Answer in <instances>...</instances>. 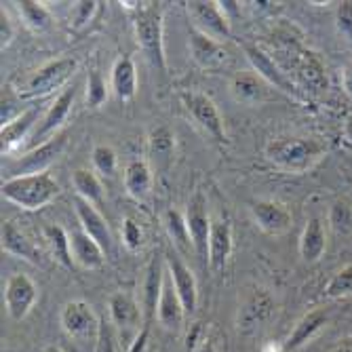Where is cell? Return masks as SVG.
I'll return each mask as SVG.
<instances>
[{"instance_id": "c3c4849f", "label": "cell", "mask_w": 352, "mask_h": 352, "mask_svg": "<svg viewBox=\"0 0 352 352\" xmlns=\"http://www.w3.org/2000/svg\"><path fill=\"white\" fill-rule=\"evenodd\" d=\"M197 352H217V348H215V342H213L209 336H205V340L201 342V346L197 348Z\"/></svg>"}, {"instance_id": "836d02e7", "label": "cell", "mask_w": 352, "mask_h": 352, "mask_svg": "<svg viewBox=\"0 0 352 352\" xmlns=\"http://www.w3.org/2000/svg\"><path fill=\"white\" fill-rule=\"evenodd\" d=\"M19 15L25 28L36 32V34L47 32L53 25V15L49 13V9L43 7L41 3H34V0H23V3H19Z\"/></svg>"}, {"instance_id": "44dd1931", "label": "cell", "mask_w": 352, "mask_h": 352, "mask_svg": "<svg viewBox=\"0 0 352 352\" xmlns=\"http://www.w3.org/2000/svg\"><path fill=\"white\" fill-rule=\"evenodd\" d=\"M74 209H76V215H78V221H80V230H85L93 241H98L100 247L106 251V255L110 253L112 249V234H110V228L104 219V215L98 211V207L82 201L76 197L74 201Z\"/></svg>"}, {"instance_id": "ee69618b", "label": "cell", "mask_w": 352, "mask_h": 352, "mask_svg": "<svg viewBox=\"0 0 352 352\" xmlns=\"http://www.w3.org/2000/svg\"><path fill=\"white\" fill-rule=\"evenodd\" d=\"M205 329H203V323H192L188 333H186V350L188 352H197V348L201 346V342L205 340Z\"/></svg>"}, {"instance_id": "60d3db41", "label": "cell", "mask_w": 352, "mask_h": 352, "mask_svg": "<svg viewBox=\"0 0 352 352\" xmlns=\"http://www.w3.org/2000/svg\"><path fill=\"white\" fill-rule=\"evenodd\" d=\"M336 28L340 36L352 43V3H342L336 11Z\"/></svg>"}, {"instance_id": "52a82bcc", "label": "cell", "mask_w": 352, "mask_h": 352, "mask_svg": "<svg viewBox=\"0 0 352 352\" xmlns=\"http://www.w3.org/2000/svg\"><path fill=\"white\" fill-rule=\"evenodd\" d=\"M186 223H188V232L192 239V247H195L197 258L207 264L209 262V236H211V226L213 219L209 217L207 211V199L203 192H197L186 205Z\"/></svg>"}, {"instance_id": "7a4b0ae2", "label": "cell", "mask_w": 352, "mask_h": 352, "mask_svg": "<svg viewBox=\"0 0 352 352\" xmlns=\"http://www.w3.org/2000/svg\"><path fill=\"white\" fill-rule=\"evenodd\" d=\"M135 41L148 59V63L161 74L167 72V57L163 43V5L161 3H142L133 11Z\"/></svg>"}, {"instance_id": "7c38bea8", "label": "cell", "mask_w": 352, "mask_h": 352, "mask_svg": "<svg viewBox=\"0 0 352 352\" xmlns=\"http://www.w3.org/2000/svg\"><path fill=\"white\" fill-rule=\"evenodd\" d=\"M249 211H251V217L255 221V226H258L262 232L270 234V236L285 234L287 230L292 228V223H294L292 211L287 209L283 203L272 201V199H258V201H253L251 207H249Z\"/></svg>"}, {"instance_id": "2e32d148", "label": "cell", "mask_w": 352, "mask_h": 352, "mask_svg": "<svg viewBox=\"0 0 352 352\" xmlns=\"http://www.w3.org/2000/svg\"><path fill=\"white\" fill-rule=\"evenodd\" d=\"M243 53H245V57L249 59L251 68H253L255 72H258L260 78H264L268 85L280 89L283 93H289V95L296 93L292 78L285 74V70L274 61L272 55H268L264 49H260L258 45H251V43H245V45H243Z\"/></svg>"}, {"instance_id": "5b68a950", "label": "cell", "mask_w": 352, "mask_h": 352, "mask_svg": "<svg viewBox=\"0 0 352 352\" xmlns=\"http://www.w3.org/2000/svg\"><path fill=\"white\" fill-rule=\"evenodd\" d=\"M66 146H68L66 135H55L53 140H49L45 144H38L36 148H32L30 152H25L21 158H15V161L7 167L9 177L47 173V169L63 154Z\"/></svg>"}, {"instance_id": "8992f818", "label": "cell", "mask_w": 352, "mask_h": 352, "mask_svg": "<svg viewBox=\"0 0 352 352\" xmlns=\"http://www.w3.org/2000/svg\"><path fill=\"white\" fill-rule=\"evenodd\" d=\"M182 104L190 118L195 120L205 133H209L217 142H226V126H223V118L215 106V102L209 95L201 91H186L182 93Z\"/></svg>"}, {"instance_id": "9c48e42d", "label": "cell", "mask_w": 352, "mask_h": 352, "mask_svg": "<svg viewBox=\"0 0 352 352\" xmlns=\"http://www.w3.org/2000/svg\"><path fill=\"white\" fill-rule=\"evenodd\" d=\"M188 17L192 19V28L203 32V34L223 43L226 38L232 36L230 30V19L228 15H223L217 3H201V0H192L186 3Z\"/></svg>"}, {"instance_id": "5bb4252c", "label": "cell", "mask_w": 352, "mask_h": 352, "mask_svg": "<svg viewBox=\"0 0 352 352\" xmlns=\"http://www.w3.org/2000/svg\"><path fill=\"white\" fill-rule=\"evenodd\" d=\"M110 308V321L112 325L120 331V336L124 340H135V336L142 331V318H144V310L142 306L129 296V294H114L108 302Z\"/></svg>"}, {"instance_id": "83f0119b", "label": "cell", "mask_w": 352, "mask_h": 352, "mask_svg": "<svg viewBox=\"0 0 352 352\" xmlns=\"http://www.w3.org/2000/svg\"><path fill=\"white\" fill-rule=\"evenodd\" d=\"M124 190L126 195H129L131 199L135 201H144L150 190H152V184H154V175H152V169L146 161H140V158H135V161L126 163L124 167Z\"/></svg>"}, {"instance_id": "74e56055", "label": "cell", "mask_w": 352, "mask_h": 352, "mask_svg": "<svg viewBox=\"0 0 352 352\" xmlns=\"http://www.w3.org/2000/svg\"><path fill=\"white\" fill-rule=\"evenodd\" d=\"M93 167L100 175L104 177H112L116 173V167H118V156L114 152L112 146H106V144H98L93 148Z\"/></svg>"}, {"instance_id": "ffe728a7", "label": "cell", "mask_w": 352, "mask_h": 352, "mask_svg": "<svg viewBox=\"0 0 352 352\" xmlns=\"http://www.w3.org/2000/svg\"><path fill=\"white\" fill-rule=\"evenodd\" d=\"M3 251L13 255V258L28 262V264H34V266L43 264L41 249L28 239V234L17 226L13 219L3 223Z\"/></svg>"}, {"instance_id": "9a60e30c", "label": "cell", "mask_w": 352, "mask_h": 352, "mask_svg": "<svg viewBox=\"0 0 352 352\" xmlns=\"http://www.w3.org/2000/svg\"><path fill=\"white\" fill-rule=\"evenodd\" d=\"M165 264H167V272L171 276L175 292L186 308V314L188 316L195 314L199 306V285H197L195 272L190 270V266H186V262L177 253H165Z\"/></svg>"}, {"instance_id": "f6af8a7d", "label": "cell", "mask_w": 352, "mask_h": 352, "mask_svg": "<svg viewBox=\"0 0 352 352\" xmlns=\"http://www.w3.org/2000/svg\"><path fill=\"white\" fill-rule=\"evenodd\" d=\"M146 344H148V325L142 327V331L135 336V340L129 344V348H126V352H144L146 350Z\"/></svg>"}, {"instance_id": "ac0fdd59", "label": "cell", "mask_w": 352, "mask_h": 352, "mask_svg": "<svg viewBox=\"0 0 352 352\" xmlns=\"http://www.w3.org/2000/svg\"><path fill=\"white\" fill-rule=\"evenodd\" d=\"M167 280V264H165V255L163 258H154L150 260L148 268H146V276H144V287H142V310H144V318L146 323L152 321L156 316V308L158 302H161L163 296V287Z\"/></svg>"}, {"instance_id": "4fadbf2b", "label": "cell", "mask_w": 352, "mask_h": 352, "mask_svg": "<svg viewBox=\"0 0 352 352\" xmlns=\"http://www.w3.org/2000/svg\"><path fill=\"white\" fill-rule=\"evenodd\" d=\"M74 98H76V85L63 89V91L57 95V98H55V102L49 106V110L43 114L38 126L34 129V133L30 135V140H36V142H41V144L53 140V138H55L53 133H57V131L61 129V126H63V122L68 120L70 110H72V104H74Z\"/></svg>"}, {"instance_id": "f907efd6", "label": "cell", "mask_w": 352, "mask_h": 352, "mask_svg": "<svg viewBox=\"0 0 352 352\" xmlns=\"http://www.w3.org/2000/svg\"><path fill=\"white\" fill-rule=\"evenodd\" d=\"M344 138L352 144V114L344 120Z\"/></svg>"}, {"instance_id": "681fc988", "label": "cell", "mask_w": 352, "mask_h": 352, "mask_svg": "<svg viewBox=\"0 0 352 352\" xmlns=\"http://www.w3.org/2000/svg\"><path fill=\"white\" fill-rule=\"evenodd\" d=\"M260 352H285V346L278 342H266Z\"/></svg>"}, {"instance_id": "d4e9b609", "label": "cell", "mask_w": 352, "mask_h": 352, "mask_svg": "<svg viewBox=\"0 0 352 352\" xmlns=\"http://www.w3.org/2000/svg\"><path fill=\"white\" fill-rule=\"evenodd\" d=\"M70 245H72L74 264H78L80 268L100 270L106 264V251L100 247L98 241H93L85 230L70 232Z\"/></svg>"}, {"instance_id": "d6a6232c", "label": "cell", "mask_w": 352, "mask_h": 352, "mask_svg": "<svg viewBox=\"0 0 352 352\" xmlns=\"http://www.w3.org/2000/svg\"><path fill=\"white\" fill-rule=\"evenodd\" d=\"M163 223H165V230L171 239V243L182 251V253H190L195 251L192 247V239L188 232V223H186V215L177 209H167L163 215Z\"/></svg>"}, {"instance_id": "484cf974", "label": "cell", "mask_w": 352, "mask_h": 352, "mask_svg": "<svg viewBox=\"0 0 352 352\" xmlns=\"http://www.w3.org/2000/svg\"><path fill=\"white\" fill-rule=\"evenodd\" d=\"M112 93L120 102H131L138 93V68L131 57H118L112 66V78H110Z\"/></svg>"}, {"instance_id": "f1b7e54d", "label": "cell", "mask_w": 352, "mask_h": 352, "mask_svg": "<svg viewBox=\"0 0 352 352\" xmlns=\"http://www.w3.org/2000/svg\"><path fill=\"white\" fill-rule=\"evenodd\" d=\"M148 152L150 161L156 163L158 169H169L175 154V135L169 126H156V129H152L148 138Z\"/></svg>"}, {"instance_id": "7dc6e473", "label": "cell", "mask_w": 352, "mask_h": 352, "mask_svg": "<svg viewBox=\"0 0 352 352\" xmlns=\"http://www.w3.org/2000/svg\"><path fill=\"white\" fill-rule=\"evenodd\" d=\"M329 352H352V338H346V340H340Z\"/></svg>"}, {"instance_id": "ab89813d", "label": "cell", "mask_w": 352, "mask_h": 352, "mask_svg": "<svg viewBox=\"0 0 352 352\" xmlns=\"http://www.w3.org/2000/svg\"><path fill=\"white\" fill-rule=\"evenodd\" d=\"M98 7H100V3H95V0H80V3H74V7H72V28L74 30L85 28L93 19Z\"/></svg>"}, {"instance_id": "6da1fadb", "label": "cell", "mask_w": 352, "mask_h": 352, "mask_svg": "<svg viewBox=\"0 0 352 352\" xmlns=\"http://www.w3.org/2000/svg\"><path fill=\"white\" fill-rule=\"evenodd\" d=\"M329 152V144L318 135H283L266 144V158L285 173L302 175Z\"/></svg>"}, {"instance_id": "8d00e7d4", "label": "cell", "mask_w": 352, "mask_h": 352, "mask_svg": "<svg viewBox=\"0 0 352 352\" xmlns=\"http://www.w3.org/2000/svg\"><path fill=\"white\" fill-rule=\"evenodd\" d=\"M329 228L336 234H350L352 232V207L348 205V201H336L329 207Z\"/></svg>"}, {"instance_id": "7bdbcfd3", "label": "cell", "mask_w": 352, "mask_h": 352, "mask_svg": "<svg viewBox=\"0 0 352 352\" xmlns=\"http://www.w3.org/2000/svg\"><path fill=\"white\" fill-rule=\"evenodd\" d=\"M95 352H116V344H114V331L110 323L100 325V333L98 340H95Z\"/></svg>"}, {"instance_id": "b9f144b4", "label": "cell", "mask_w": 352, "mask_h": 352, "mask_svg": "<svg viewBox=\"0 0 352 352\" xmlns=\"http://www.w3.org/2000/svg\"><path fill=\"white\" fill-rule=\"evenodd\" d=\"M13 38H15V25L9 11L3 5V9H0V49L5 51L13 43Z\"/></svg>"}, {"instance_id": "d590c367", "label": "cell", "mask_w": 352, "mask_h": 352, "mask_svg": "<svg viewBox=\"0 0 352 352\" xmlns=\"http://www.w3.org/2000/svg\"><path fill=\"white\" fill-rule=\"evenodd\" d=\"M87 106L89 108H102L108 100V85H106V78L102 76L100 70H91L89 72V78H87Z\"/></svg>"}, {"instance_id": "bcb514c9", "label": "cell", "mask_w": 352, "mask_h": 352, "mask_svg": "<svg viewBox=\"0 0 352 352\" xmlns=\"http://www.w3.org/2000/svg\"><path fill=\"white\" fill-rule=\"evenodd\" d=\"M342 87H344L346 95H350V98H352V63L342 70Z\"/></svg>"}, {"instance_id": "4dcf8cb0", "label": "cell", "mask_w": 352, "mask_h": 352, "mask_svg": "<svg viewBox=\"0 0 352 352\" xmlns=\"http://www.w3.org/2000/svg\"><path fill=\"white\" fill-rule=\"evenodd\" d=\"M230 93L239 104L255 106L264 100V85L260 82L258 74H236L230 80Z\"/></svg>"}, {"instance_id": "277c9868", "label": "cell", "mask_w": 352, "mask_h": 352, "mask_svg": "<svg viewBox=\"0 0 352 352\" xmlns=\"http://www.w3.org/2000/svg\"><path fill=\"white\" fill-rule=\"evenodd\" d=\"M78 61L74 57H57L53 61H47L45 66L32 72L23 85L17 89L21 100L32 98H47V95L55 93L57 89L66 87V82L76 74Z\"/></svg>"}, {"instance_id": "cb8c5ba5", "label": "cell", "mask_w": 352, "mask_h": 352, "mask_svg": "<svg viewBox=\"0 0 352 352\" xmlns=\"http://www.w3.org/2000/svg\"><path fill=\"white\" fill-rule=\"evenodd\" d=\"M327 251V230L321 217H308L304 232L300 236V258L306 264H314Z\"/></svg>"}, {"instance_id": "603a6c76", "label": "cell", "mask_w": 352, "mask_h": 352, "mask_svg": "<svg viewBox=\"0 0 352 352\" xmlns=\"http://www.w3.org/2000/svg\"><path fill=\"white\" fill-rule=\"evenodd\" d=\"M186 308L175 292V287L171 283V276L167 272V280H165V287H163V296H161V302H158V308H156V318L158 323H161L167 331H179L184 327V321H186Z\"/></svg>"}, {"instance_id": "3957f363", "label": "cell", "mask_w": 352, "mask_h": 352, "mask_svg": "<svg viewBox=\"0 0 352 352\" xmlns=\"http://www.w3.org/2000/svg\"><path fill=\"white\" fill-rule=\"evenodd\" d=\"M3 199L9 203L25 209L38 211L47 207L59 195V184L51 173H36V175H21V177H7L0 186Z\"/></svg>"}, {"instance_id": "30bf717a", "label": "cell", "mask_w": 352, "mask_h": 352, "mask_svg": "<svg viewBox=\"0 0 352 352\" xmlns=\"http://www.w3.org/2000/svg\"><path fill=\"white\" fill-rule=\"evenodd\" d=\"M276 302L270 296V292L262 289V287H255L251 289L241 306H239V314H236V329L243 333H251L260 325H264L266 321H270V316L274 314Z\"/></svg>"}, {"instance_id": "1f68e13d", "label": "cell", "mask_w": 352, "mask_h": 352, "mask_svg": "<svg viewBox=\"0 0 352 352\" xmlns=\"http://www.w3.org/2000/svg\"><path fill=\"white\" fill-rule=\"evenodd\" d=\"M45 239L51 247V255L53 260L59 262L63 268H72L74 266V258H72V245H70V234L63 230L61 226H51L45 228Z\"/></svg>"}, {"instance_id": "d6986e66", "label": "cell", "mask_w": 352, "mask_h": 352, "mask_svg": "<svg viewBox=\"0 0 352 352\" xmlns=\"http://www.w3.org/2000/svg\"><path fill=\"white\" fill-rule=\"evenodd\" d=\"M36 122H41L38 120V108L32 106V108H25L17 118H13L9 124L3 126V129H0V142H3V156H9L17 148H21L30 140V135L34 133V124Z\"/></svg>"}, {"instance_id": "816d5d0a", "label": "cell", "mask_w": 352, "mask_h": 352, "mask_svg": "<svg viewBox=\"0 0 352 352\" xmlns=\"http://www.w3.org/2000/svg\"><path fill=\"white\" fill-rule=\"evenodd\" d=\"M43 352H63L59 346H47V348H43Z\"/></svg>"}, {"instance_id": "f35d334b", "label": "cell", "mask_w": 352, "mask_h": 352, "mask_svg": "<svg viewBox=\"0 0 352 352\" xmlns=\"http://www.w3.org/2000/svg\"><path fill=\"white\" fill-rule=\"evenodd\" d=\"M120 236H122V245L129 251H138L142 247V243H144V230L133 217H126L122 221Z\"/></svg>"}, {"instance_id": "e0dca14e", "label": "cell", "mask_w": 352, "mask_h": 352, "mask_svg": "<svg viewBox=\"0 0 352 352\" xmlns=\"http://www.w3.org/2000/svg\"><path fill=\"white\" fill-rule=\"evenodd\" d=\"M188 47H190L192 59H195V63L203 70H219L223 63L228 61V51L223 47V43L203 34V32L195 28H190Z\"/></svg>"}, {"instance_id": "4316f807", "label": "cell", "mask_w": 352, "mask_h": 352, "mask_svg": "<svg viewBox=\"0 0 352 352\" xmlns=\"http://www.w3.org/2000/svg\"><path fill=\"white\" fill-rule=\"evenodd\" d=\"M327 323V314L323 310H310L308 314H304L298 325L294 327V331L289 333V338L285 340V352H296L300 350L306 342H310L318 331H321Z\"/></svg>"}, {"instance_id": "ba28073f", "label": "cell", "mask_w": 352, "mask_h": 352, "mask_svg": "<svg viewBox=\"0 0 352 352\" xmlns=\"http://www.w3.org/2000/svg\"><path fill=\"white\" fill-rule=\"evenodd\" d=\"M59 321H61L63 331L78 342L98 340L100 325H102L100 316L95 314L91 304H87L82 300H72L63 306Z\"/></svg>"}, {"instance_id": "7402d4cb", "label": "cell", "mask_w": 352, "mask_h": 352, "mask_svg": "<svg viewBox=\"0 0 352 352\" xmlns=\"http://www.w3.org/2000/svg\"><path fill=\"white\" fill-rule=\"evenodd\" d=\"M232 253V228L226 219H213L211 236H209V268L221 272L226 268Z\"/></svg>"}, {"instance_id": "8fae6325", "label": "cell", "mask_w": 352, "mask_h": 352, "mask_svg": "<svg viewBox=\"0 0 352 352\" xmlns=\"http://www.w3.org/2000/svg\"><path fill=\"white\" fill-rule=\"evenodd\" d=\"M38 300V289L28 274H11L5 285V308L13 321H23Z\"/></svg>"}, {"instance_id": "f546056e", "label": "cell", "mask_w": 352, "mask_h": 352, "mask_svg": "<svg viewBox=\"0 0 352 352\" xmlns=\"http://www.w3.org/2000/svg\"><path fill=\"white\" fill-rule=\"evenodd\" d=\"M72 186L76 190L78 199H82L95 207H100L104 203V184L95 171L85 169V167L72 171Z\"/></svg>"}, {"instance_id": "e575fe53", "label": "cell", "mask_w": 352, "mask_h": 352, "mask_svg": "<svg viewBox=\"0 0 352 352\" xmlns=\"http://www.w3.org/2000/svg\"><path fill=\"white\" fill-rule=\"evenodd\" d=\"M350 296H352V264H346L327 283L325 298H329V300H344V298H350Z\"/></svg>"}]
</instances>
